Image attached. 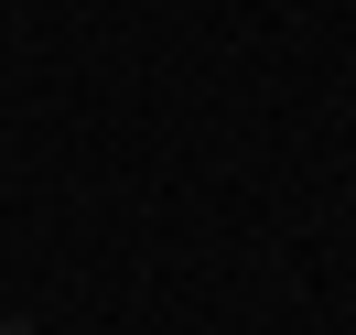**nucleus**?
<instances>
[{
  "label": "nucleus",
  "mask_w": 356,
  "mask_h": 335,
  "mask_svg": "<svg viewBox=\"0 0 356 335\" xmlns=\"http://www.w3.org/2000/svg\"><path fill=\"white\" fill-rule=\"evenodd\" d=\"M0 335H33V325H0Z\"/></svg>",
  "instance_id": "nucleus-1"
}]
</instances>
